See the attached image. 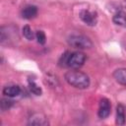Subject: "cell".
Listing matches in <instances>:
<instances>
[{"mask_svg": "<svg viewBox=\"0 0 126 126\" xmlns=\"http://www.w3.org/2000/svg\"><path fill=\"white\" fill-rule=\"evenodd\" d=\"M111 112V103L110 100L103 97L99 100V106H98V110H97V115L99 118L104 119L106 117L109 116Z\"/></svg>", "mask_w": 126, "mask_h": 126, "instance_id": "5", "label": "cell"}, {"mask_svg": "<svg viewBox=\"0 0 126 126\" xmlns=\"http://www.w3.org/2000/svg\"><path fill=\"white\" fill-rule=\"evenodd\" d=\"M13 104H14V101L11 100V99H8V98H2V99H1V102H0L2 111L8 110Z\"/></svg>", "mask_w": 126, "mask_h": 126, "instance_id": "14", "label": "cell"}, {"mask_svg": "<svg viewBox=\"0 0 126 126\" xmlns=\"http://www.w3.org/2000/svg\"><path fill=\"white\" fill-rule=\"evenodd\" d=\"M37 15V7L34 5H28L22 10V17L26 20H31Z\"/></svg>", "mask_w": 126, "mask_h": 126, "instance_id": "8", "label": "cell"}, {"mask_svg": "<svg viewBox=\"0 0 126 126\" xmlns=\"http://www.w3.org/2000/svg\"><path fill=\"white\" fill-rule=\"evenodd\" d=\"M80 18L86 25L90 27H94L97 23V13L88 9L82 10L80 12Z\"/></svg>", "mask_w": 126, "mask_h": 126, "instance_id": "4", "label": "cell"}, {"mask_svg": "<svg viewBox=\"0 0 126 126\" xmlns=\"http://www.w3.org/2000/svg\"><path fill=\"white\" fill-rule=\"evenodd\" d=\"M112 21L115 25L120 26V27H126V13L123 11H119L114 14Z\"/></svg>", "mask_w": 126, "mask_h": 126, "instance_id": "11", "label": "cell"}, {"mask_svg": "<svg viewBox=\"0 0 126 126\" xmlns=\"http://www.w3.org/2000/svg\"><path fill=\"white\" fill-rule=\"evenodd\" d=\"M70 46L77 49H88L93 47V41L84 34H71L68 37Z\"/></svg>", "mask_w": 126, "mask_h": 126, "instance_id": "3", "label": "cell"}, {"mask_svg": "<svg viewBox=\"0 0 126 126\" xmlns=\"http://www.w3.org/2000/svg\"><path fill=\"white\" fill-rule=\"evenodd\" d=\"M87 59L85 53L81 51L65 52L59 60V65L62 67H68L71 69H78L82 67Z\"/></svg>", "mask_w": 126, "mask_h": 126, "instance_id": "2", "label": "cell"}, {"mask_svg": "<svg viewBox=\"0 0 126 126\" xmlns=\"http://www.w3.org/2000/svg\"><path fill=\"white\" fill-rule=\"evenodd\" d=\"M29 88H30L31 92H32V94H34L35 95H40V94H42V90H41V88H40V87H39L33 80L29 79Z\"/></svg>", "mask_w": 126, "mask_h": 126, "instance_id": "12", "label": "cell"}, {"mask_svg": "<svg viewBox=\"0 0 126 126\" xmlns=\"http://www.w3.org/2000/svg\"><path fill=\"white\" fill-rule=\"evenodd\" d=\"M2 93L5 96H8V97L18 96L21 94V88L18 85H9L4 87Z\"/></svg>", "mask_w": 126, "mask_h": 126, "instance_id": "7", "label": "cell"}, {"mask_svg": "<svg viewBox=\"0 0 126 126\" xmlns=\"http://www.w3.org/2000/svg\"><path fill=\"white\" fill-rule=\"evenodd\" d=\"M113 78L120 85L126 86V68H119L113 72Z\"/></svg>", "mask_w": 126, "mask_h": 126, "instance_id": "10", "label": "cell"}, {"mask_svg": "<svg viewBox=\"0 0 126 126\" xmlns=\"http://www.w3.org/2000/svg\"><path fill=\"white\" fill-rule=\"evenodd\" d=\"M64 79L70 86L81 90L89 88L91 83L90 78L86 73L78 71L76 69L66 72L64 75Z\"/></svg>", "mask_w": 126, "mask_h": 126, "instance_id": "1", "label": "cell"}, {"mask_svg": "<svg viewBox=\"0 0 126 126\" xmlns=\"http://www.w3.org/2000/svg\"><path fill=\"white\" fill-rule=\"evenodd\" d=\"M126 121V115H125V107L119 103L116 107V124L117 125H124Z\"/></svg>", "mask_w": 126, "mask_h": 126, "instance_id": "9", "label": "cell"}, {"mask_svg": "<svg viewBox=\"0 0 126 126\" xmlns=\"http://www.w3.org/2000/svg\"><path fill=\"white\" fill-rule=\"evenodd\" d=\"M28 124L36 125V126H45V125H48V121H47V118L42 113L35 112L31 115V117L29 118Z\"/></svg>", "mask_w": 126, "mask_h": 126, "instance_id": "6", "label": "cell"}, {"mask_svg": "<svg viewBox=\"0 0 126 126\" xmlns=\"http://www.w3.org/2000/svg\"><path fill=\"white\" fill-rule=\"evenodd\" d=\"M35 37L37 39V42L39 44H44L45 41H46V36H45V33L42 32V31H37L36 33H35Z\"/></svg>", "mask_w": 126, "mask_h": 126, "instance_id": "15", "label": "cell"}, {"mask_svg": "<svg viewBox=\"0 0 126 126\" xmlns=\"http://www.w3.org/2000/svg\"><path fill=\"white\" fill-rule=\"evenodd\" d=\"M22 32H23V34H24V36L27 38V39H29V40H32L33 38H34V36H35V34L33 33V32H32V30L31 29V27L30 26H25L24 28H23V30H22Z\"/></svg>", "mask_w": 126, "mask_h": 126, "instance_id": "13", "label": "cell"}]
</instances>
